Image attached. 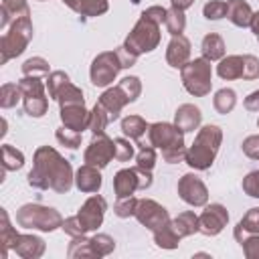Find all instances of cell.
Masks as SVG:
<instances>
[{
	"label": "cell",
	"mask_w": 259,
	"mask_h": 259,
	"mask_svg": "<svg viewBox=\"0 0 259 259\" xmlns=\"http://www.w3.org/2000/svg\"><path fill=\"white\" fill-rule=\"evenodd\" d=\"M26 180L36 190H55L59 194H67L75 184V172L71 162L65 160L55 148L40 146L32 156V168Z\"/></svg>",
	"instance_id": "6da1fadb"
},
{
	"label": "cell",
	"mask_w": 259,
	"mask_h": 259,
	"mask_svg": "<svg viewBox=\"0 0 259 259\" xmlns=\"http://www.w3.org/2000/svg\"><path fill=\"white\" fill-rule=\"evenodd\" d=\"M148 144L162 152V160L166 164H178L186 158L184 132L176 123L156 121L148 127Z\"/></svg>",
	"instance_id": "7a4b0ae2"
},
{
	"label": "cell",
	"mask_w": 259,
	"mask_h": 259,
	"mask_svg": "<svg viewBox=\"0 0 259 259\" xmlns=\"http://www.w3.org/2000/svg\"><path fill=\"white\" fill-rule=\"evenodd\" d=\"M221 144H223V130L214 123H206L198 127L192 146L186 148L184 162L194 170H208L221 150Z\"/></svg>",
	"instance_id": "3957f363"
},
{
	"label": "cell",
	"mask_w": 259,
	"mask_h": 259,
	"mask_svg": "<svg viewBox=\"0 0 259 259\" xmlns=\"http://www.w3.org/2000/svg\"><path fill=\"white\" fill-rule=\"evenodd\" d=\"M63 217L57 208L45 206L38 202H28L22 204L16 210V225L22 229H32V231H42V233H53L63 227Z\"/></svg>",
	"instance_id": "277c9868"
},
{
	"label": "cell",
	"mask_w": 259,
	"mask_h": 259,
	"mask_svg": "<svg viewBox=\"0 0 259 259\" xmlns=\"http://www.w3.org/2000/svg\"><path fill=\"white\" fill-rule=\"evenodd\" d=\"M32 34H34V28H32L30 16L16 18L0 36V63L6 65L10 59L20 57L26 51L28 42L32 40Z\"/></svg>",
	"instance_id": "5b68a950"
},
{
	"label": "cell",
	"mask_w": 259,
	"mask_h": 259,
	"mask_svg": "<svg viewBox=\"0 0 259 259\" xmlns=\"http://www.w3.org/2000/svg\"><path fill=\"white\" fill-rule=\"evenodd\" d=\"M180 79L184 89L194 95V97H204L212 89V67L210 61L204 57L190 59L182 69H180Z\"/></svg>",
	"instance_id": "8992f818"
},
{
	"label": "cell",
	"mask_w": 259,
	"mask_h": 259,
	"mask_svg": "<svg viewBox=\"0 0 259 259\" xmlns=\"http://www.w3.org/2000/svg\"><path fill=\"white\" fill-rule=\"evenodd\" d=\"M158 45H160V24H156L154 20L146 18L144 14H140V18L134 24L132 32L125 36L123 47L140 57L144 53H152Z\"/></svg>",
	"instance_id": "52a82bcc"
},
{
	"label": "cell",
	"mask_w": 259,
	"mask_h": 259,
	"mask_svg": "<svg viewBox=\"0 0 259 259\" xmlns=\"http://www.w3.org/2000/svg\"><path fill=\"white\" fill-rule=\"evenodd\" d=\"M18 87L22 91V105L26 115L30 117H42L49 109V99H47V83L42 81V77H26L22 75V79L18 81Z\"/></svg>",
	"instance_id": "ba28073f"
},
{
	"label": "cell",
	"mask_w": 259,
	"mask_h": 259,
	"mask_svg": "<svg viewBox=\"0 0 259 259\" xmlns=\"http://www.w3.org/2000/svg\"><path fill=\"white\" fill-rule=\"evenodd\" d=\"M152 186V172H144L140 168H121L113 176V192L115 198L134 196L136 190H146Z\"/></svg>",
	"instance_id": "9c48e42d"
},
{
	"label": "cell",
	"mask_w": 259,
	"mask_h": 259,
	"mask_svg": "<svg viewBox=\"0 0 259 259\" xmlns=\"http://www.w3.org/2000/svg\"><path fill=\"white\" fill-rule=\"evenodd\" d=\"M119 71H121V63L117 59V53L115 51H103L91 61L89 79L95 87H109L115 81Z\"/></svg>",
	"instance_id": "30bf717a"
},
{
	"label": "cell",
	"mask_w": 259,
	"mask_h": 259,
	"mask_svg": "<svg viewBox=\"0 0 259 259\" xmlns=\"http://www.w3.org/2000/svg\"><path fill=\"white\" fill-rule=\"evenodd\" d=\"M113 158H115V142L107 134H95L83 154L85 164H91L99 170H103Z\"/></svg>",
	"instance_id": "8fae6325"
},
{
	"label": "cell",
	"mask_w": 259,
	"mask_h": 259,
	"mask_svg": "<svg viewBox=\"0 0 259 259\" xmlns=\"http://www.w3.org/2000/svg\"><path fill=\"white\" fill-rule=\"evenodd\" d=\"M176 190H178L180 200L186 202L188 206H204L208 202V188H206V184L202 182V178H198L192 172H188V174L178 178Z\"/></svg>",
	"instance_id": "7c38bea8"
},
{
	"label": "cell",
	"mask_w": 259,
	"mask_h": 259,
	"mask_svg": "<svg viewBox=\"0 0 259 259\" xmlns=\"http://www.w3.org/2000/svg\"><path fill=\"white\" fill-rule=\"evenodd\" d=\"M134 217L148 231H156L158 227H162L170 221V214H168L166 206H162L160 202H156L152 198H140Z\"/></svg>",
	"instance_id": "4fadbf2b"
},
{
	"label": "cell",
	"mask_w": 259,
	"mask_h": 259,
	"mask_svg": "<svg viewBox=\"0 0 259 259\" xmlns=\"http://www.w3.org/2000/svg\"><path fill=\"white\" fill-rule=\"evenodd\" d=\"M229 223V212L227 206L221 202H210L204 204V210L198 214V233L206 237H217Z\"/></svg>",
	"instance_id": "5bb4252c"
},
{
	"label": "cell",
	"mask_w": 259,
	"mask_h": 259,
	"mask_svg": "<svg viewBox=\"0 0 259 259\" xmlns=\"http://www.w3.org/2000/svg\"><path fill=\"white\" fill-rule=\"evenodd\" d=\"M105 210H107V200H105L101 194L95 192V194H91V196L81 204L77 217H79L83 229H85L87 233H91V231H97V229L101 227L103 217H105Z\"/></svg>",
	"instance_id": "9a60e30c"
},
{
	"label": "cell",
	"mask_w": 259,
	"mask_h": 259,
	"mask_svg": "<svg viewBox=\"0 0 259 259\" xmlns=\"http://www.w3.org/2000/svg\"><path fill=\"white\" fill-rule=\"evenodd\" d=\"M89 115H91V111H87L85 103L63 105L61 111H59L61 123L65 127H71V130L81 132V134H83V130H89Z\"/></svg>",
	"instance_id": "2e32d148"
},
{
	"label": "cell",
	"mask_w": 259,
	"mask_h": 259,
	"mask_svg": "<svg viewBox=\"0 0 259 259\" xmlns=\"http://www.w3.org/2000/svg\"><path fill=\"white\" fill-rule=\"evenodd\" d=\"M188 61H190V40L184 34L172 36L166 47V63L172 69H182Z\"/></svg>",
	"instance_id": "e0dca14e"
},
{
	"label": "cell",
	"mask_w": 259,
	"mask_h": 259,
	"mask_svg": "<svg viewBox=\"0 0 259 259\" xmlns=\"http://www.w3.org/2000/svg\"><path fill=\"white\" fill-rule=\"evenodd\" d=\"M101 184H103V178H101L99 168H95L91 164H83L75 170V186L79 192L95 194V192H99Z\"/></svg>",
	"instance_id": "ac0fdd59"
},
{
	"label": "cell",
	"mask_w": 259,
	"mask_h": 259,
	"mask_svg": "<svg viewBox=\"0 0 259 259\" xmlns=\"http://www.w3.org/2000/svg\"><path fill=\"white\" fill-rule=\"evenodd\" d=\"M97 103L111 115V119L115 121L117 117H119V113H121V109L130 103V99H127V95L119 89V85H113V87H107L101 95H99V99H97Z\"/></svg>",
	"instance_id": "d6986e66"
},
{
	"label": "cell",
	"mask_w": 259,
	"mask_h": 259,
	"mask_svg": "<svg viewBox=\"0 0 259 259\" xmlns=\"http://www.w3.org/2000/svg\"><path fill=\"white\" fill-rule=\"evenodd\" d=\"M45 249H47V243H45L42 237L26 233V235H20L18 237V241H16V245H14L12 251L18 257H22V259H38V257L45 255Z\"/></svg>",
	"instance_id": "ffe728a7"
},
{
	"label": "cell",
	"mask_w": 259,
	"mask_h": 259,
	"mask_svg": "<svg viewBox=\"0 0 259 259\" xmlns=\"http://www.w3.org/2000/svg\"><path fill=\"white\" fill-rule=\"evenodd\" d=\"M174 123L186 134V132H194L200 127L202 123V113L194 103H182L176 113H174Z\"/></svg>",
	"instance_id": "44dd1931"
},
{
	"label": "cell",
	"mask_w": 259,
	"mask_h": 259,
	"mask_svg": "<svg viewBox=\"0 0 259 259\" xmlns=\"http://www.w3.org/2000/svg\"><path fill=\"white\" fill-rule=\"evenodd\" d=\"M83 18H95L109 10V0H61Z\"/></svg>",
	"instance_id": "7402d4cb"
},
{
	"label": "cell",
	"mask_w": 259,
	"mask_h": 259,
	"mask_svg": "<svg viewBox=\"0 0 259 259\" xmlns=\"http://www.w3.org/2000/svg\"><path fill=\"white\" fill-rule=\"evenodd\" d=\"M30 16V8L26 0H2L0 4V28L6 30L16 18Z\"/></svg>",
	"instance_id": "603a6c76"
},
{
	"label": "cell",
	"mask_w": 259,
	"mask_h": 259,
	"mask_svg": "<svg viewBox=\"0 0 259 259\" xmlns=\"http://www.w3.org/2000/svg\"><path fill=\"white\" fill-rule=\"evenodd\" d=\"M227 18L239 28L251 26L253 8L245 0H227Z\"/></svg>",
	"instance_id": "cb8c5ba5"
},
{
	"label": "cell",
	"mask_w": 259,
	"mask_h": 259,
	"mask_svg": "<svg viewBox=\"0 0 259 259\" xmlns=\"http://www.w3.org/2000/svg\"><path fill=\"white\" fill-rule=\"evenodd\" d=\"M200 53L206 61H221L227 53V47H225V38L219 34V32H208L202 36V42H200Z\"/></svg>",
	"instance_id": "d4e9b609"
},
{
	"label": "cell",
	"mask_w": 259,
	"mask_h": 259,
	"mask_svg": "<svg viewBox=\"0 0 259 259\" xmlns=\"http://www.w3.org/2000/svg\"><path fill=\"white\" fill-rule=\"evenodd\" d=\"M217 75L225 81L243 79V55H227L217 65Z\"/></svg>",
	"instance_id": "484cf974"
},
{
	"label": "cell",
	"mask_w": 259,
	"mask_h": 259,
	"mask_svg": "<svg viewBox=\"0 0 259 259\" xmlns=\"http://www.w3.org/2000/svg\"><path fill=\"white\" fill-rule=\"evenodd\" d=\"M20 233L10 225V217L6 208H0V243H2V257H8V251L14 249Z\"/></svg>",
	"instance_id": "4316f807"
},
{
	"label": "cell",
	"mask_w": 259,
	"mask_h": 259,
	"mask_svg": "<svg viewBox=\"0 0 259 259\" xmlns=\"http://www.w3.org/2000/svg\"><path fill=\"white\" fill-rule=\"evenodd\" d=\"M152 235H154V243L160 247V249H176L178 247V243H180V235L176 233V229H174V225H172V219L166 223V225H162V227H158L156 231H152Z\"/></svg>",
	"instance_id": "83f0119b"
},
{
	"label": "cell",
	"mask_w": 259,
	"mask_h": 259,
	"mask_svg": "<svg viewBox=\"0 0 259 259\" xmlns=\"http://www.w3.org/2000/svg\"><path fill=\"white\" fill-rule=\"evenodd\" d=\"M148 127H150V123H146V119L142 115H125L121 119L123 136L134 140V142H140L144 138V134H148Z\"/></svg>",
	"instance_id": "f1b7e54d"
},
{
	"label": "cell",
	"mask_w": 259,
	"mask_h": 259,
	"mask_svg": "<svg viewBox=\"0 0 259 259\" xmlns=\"http://www.w3.org/2000/svg\"><path fill=\"white\" fill-rule=\"evenodd\" d=\"M172 225L176 229V233L184 239V237H190L194 233H198V214H194L192 210H184L180 212L178 217L172 219Z\"/></svg>",
	"instance_id": "f546056e"
},
{
	"label": "cell",
	"mask_w": 259,
	"mask_h": 259,
	"mask_svg": "<svg viewBox=\"0 0 259 259\" xmlns=\"http://www.w3.org/2000/svg\"><path fill=\"white\" fill-rule=\"evenodd\" d=\"M235 105H237V93L231 87L219 89L214 93V97H212V107L217 109V113L227 115V113H231L235 109Z\"/></svg>",
	"instance_id": "4dcf8cb0"
},
{
	"label": "cell",
	"mask_w": 259,
	"mask_h": 259,
	"mask_svg": "<svg viewBox=\"0 0 259 259\" xmlns=\"http://www.w3.org/2000/svg\"><path fill=\"white\" fill-rule=\"evenodd\" d=\"M156 148L150 144H144L142 140L138 142V154H136V168L144 170V172H152L156 166Z\"/></svg>",
	"instance_id": "1f68e13d"
},
{
	"label": "cell",
	"mask_w": 259,
	"mask_h": 259,
	"mask_svg": "<svg viewBox=\"0 0 259 259\" xmlns=\"http://www.w3.org/2000/svg\"><path fill=\"white\" fill-rule=\"evenodd\" d=\"M2 166L6 172L20 170L24 166V154L10 144H2Z\"/></svg>",
	"instance_id": "d6a6232c"
},
{
	"label": "cell",
	"mask_w": 259,
	"mask_h": 259,
	"mask_svg": "<svg viewBox=\"0 0 259 259\" xmlns=\"http://www.w3.org/2000/svg\"><path fill=\"white\" fill-rule=\"evenodd\" d=\"M20 71H22V75H26V77H42V79H47V75L51 73L49 61L42 59V57H30V59H26V61L20 65Z\"/></svg>",
	"instance_id": "836d02e7"
},
{
	"label": "cell",
	"mask_w": 259,
	"mask_h": 259,
	"mask_svg": "<svg viewBox=\"0 0 259 259\" xmlns=\"http://www.w3.org/2000/svg\"><path fill=\"white\" fill-rule=\"evenodd\" d=\"M111 121H113L111 115L99 103H95L93 109H91V115H89V130H91V134L93 136L95 134H105V130H107V125Z\"/></svg>",
	"instance_id": "e575fe53"
},
{
	"label": "cell",
	"mask_w": 259,
	"mask_h": 259,
	"mask_svg": "<svg viewBox=\"0 0 259 259\" xmlns=\"http://www.w3.org/2000/svg\"><path fill=\"white\" fill-rule=\"evenodd\" d=\"M245 233H259V206L249 208V210L245 212V217L237 223L235 231H233L235 239L241 237V235H245Z\"/></svg>",
	"instance_id": "d590c367"
},
{
	"label": "cell",
	"mask_w": 259,
	"mask_h": 259,
	"mask_svg": "<svg viewBox=\"0 0 259 259\" xmlns=\"http://www.w3.org/2000/svg\"><path fill=\"white\" fill-rule=\"evenodd\" d=\"M164 24H166V28H168V32H170L172 36L182 34L184 28H186V16H184V10L170 6V8L166 10V20H164Z\"/></svg>",
	"instance_id": "8d00e7d4"
},
{
	"label": "cell",
	"mask_w": 259,
	"mask_h": 259,
	"mask_svg": "<svg viewBox=\"0 0 259 259\" xmlns=\"http://www.w3.org/2000/svg\"><path fill=\"white\" fill-rule=\"evenodd\" d=\"M67 257L69 259H77V257H95L93 249H91V237H73V241L67 247Z\"/></svg>",
	"instance_id": "74e56055"
},
{
	"label": "cell",
	"mask_w": 259,
	"mask_h": 259,
	"mask_svg": "<svg viewBox=\"0 0 259 259\" xmlns=\"http://www.w3.org/2000/svg\"><path fill=\"white\" fill-rule=\"evenodd\" d=\"M55 101L59 103V107H63V105H75V103H85V95H83V91L73 81H69L61 89V93L57 95Z\"/></svg>",
	"instance_id": "f35d334b"
},
{
	"label": "cell",
	"mask_w": 259,
	"mask_h": 259,
	"mask_svg": "<svg viewBox=\"0 0 259 259\" xmlns=\"http://www.w3.org/2000/svg\"><path fill=\"white\" fill-rule=\"evenodd\" d=\"M22 99V91L16 83H2L0 87V107L2 109H12L16 103Z\"/></svg>",
	"instance_id": "ab89813d"
},
{
	"label": "cell",
	"mask_w": 259,
	"mask_h": 259,
	"mask_svg": "<svg viewBox=\"0 0 259 259\" xmlns=\"http://www.w3.org/2000/svg\"><path fill=\"white\" fill-rule=\"evenodd\" d=\"M91 249L95 257H107L115 249V239L109 237L107 233H97L91 237Z\"/></svg>",
	"instance_id": "60d3db41"
},
{
	"label": "cell",
	"mask_w": 259,
	"mask_h": 259,
	"mask_svg": "<svg viewBox=\"0 0 259 259\" xmlns=\"http://www.w3.org/2000/svg\"><path fill=\"white\" fill-rule=\"evenodd\" d=\"M55 138H57V142H59L61 146H65V148H69V150H77V148L81 146L83 134H81V132H75V130H71V127L61 125V127H57Z\"/></svg>",
	"instance_id": "b9f144b4"
},
{
	"label": "cell",
	"mask_w": 259,
	"mask_h": 259,
	"mask_svg": "<svg viewBox=\"0 0 259 259\" xmlns=\"http://www.w3.org/2000/svg\"><path fill=\"white\" fill-rule=\"evenodd\" d=\"M69 81H71V79H69V75H67L65 71H51V73L47 75V79H45V83H47V91H49V97L57 99V95L61 93V89H63Z\"/></svg>",
	"instance_id": "7bdbcfd3"
},
{
	"label": "cell",
	"mask_w": 259,
	"mask_h": 259,
	"mask_svg": "<svg viewBox=\"0 0 259 259\" xmlns=\"http://www.w3.org/2000/svg\"><path fill=\"white\" fill-rule=\"evenodd\" d=\"M237 243L241 245L247 259H259V233H245L237 237Z\"/></svg>",
	"instance_id": "ee69618b"
},
{
	"label": "cell",
	"mask_w": 259,
	"mask_h": 259,
	"mask_svg": "<svg viewBox=\"0 0 259 259\" xmlns=\"http://www.w3.org/2000/svg\"><path fill=\"white\" fill-rule=\"evenodd\" d=\"M117 85H119V89L127 95L130 103H134V101L140 97V93H142V81H140V77H136V75H127V77L119 79Z\"/></svg>",
	"instance_id": "f6af8a7d"
},
{
	"label": "cell",
	"mask_w": 259,
	"mask_h": 259,
	"mask_svg": "<svg viewBox=\"0 0 259 259\" xmlns=\"http://www.w3.org/2000/svg\"><path fill=\"white\" fill-rule=\"evenodd\" d=\"M202 16L206 20H221L227 16V2L225 0H208L202 6Z\"/></svg>",
	"instance_id": "bcb514c9"
},
{
	"label": "cell",
	"mask_w": 259,
	"mask_h": 259,
	"mask_svg": "<svg viewBox=\"0 0 259 259\" xmlns=\"http://www.w3.org/2000/svg\"><path fill=\"white\" fill-rule=\"evenodd\" d=\"M138 200H140V198H136V196L117 198V202L113 204V212H115V217H119V219H130V217H134L136 206H138Z\"/></svg>",
	"instance_id": "7dc6e473"
},
{
	"label": "cell",
	"mask_w": 259,
	"mask_h": 259,
	"mask_svg": "<svg viewBox=\"0 0 259 259\" xmlns=\"http://www.w3.org/2000/svg\"><path fill=\"white\" fill-rule=\"evenodd\" d=\"M113 142H115V160L117 162H130L136 154L134 144L127 138H115Z\"/></svg>",
	"instance_id": "c3c4849f"
},
{
	"label": "cell",
	"mask_w": 259,
	"mask_h": 259,
	"mask_svg": "<svg viewBox=\"0 0 259 259\" xmlns=\"http://www.w3.org/2000/svg\"><path fill=\"white\" fill-rule=\"evenodd\" d=\"M243 79H259V59L255 55H243Z\"/></svg>",
	"instance_id": "681fc988"
},
{
	"label": "cell",
	"mask_w": 259,
	"mask_h": 259,
	"mask_svg": "<svg viewBox=\"0 0 259 259\" xmlns=\"http://www.w3.org/2000/svg\"><path fill=\"white\" fill-rule=\"evenodd\" d=\"M241 186H243V192H245L247 196H251V198H259V170L249 172V174L243 178Z\"/></svg>",
	"instance_id": "f907efd6"
},
{
	"label": "cell",
	"mask_w": 259,
	"mask_h": 259,
	"mask_svg": "<svg viewBox=\"0 0 259 259\" xmlns=\"http://www.w3.org/2000/svg\"><path fill=\"white\" fill-rule=\"evenodd\" d=\"M63 233L65 235H69L71 239L73 237H81V235H87V231L83 229V225H81V221H79V217L77 214H73V217H67L65 221H63Z\"/></svg>",
	"instance_id": "816d5d0a"
},
{
	"label": "cell",
	"mask_w": 259,
	"mask_h": 259,
	"mask_svg": "<svg viewBox=\"0 0 259 259\" xmlns=\"http://www.w3.org/2000/svg\"><path fill=\"white\" fill-rule=\"evenodd\" d=\"M241 148H243V154H245L247 158H251V160H259V134H255V136H247V138L243 140Z\"/></svg>",
	"instance_id": "f5cc1de1"
},
{
	"label": "cell",
	"mask_w": 259,
	"mask_h": 259,
	"mask_svg": "<svg viewBox=\"0 0 259 259\" xmlns=\"http://www.w3.org/2000/svg\"><path fill=\"white\" fill-rule=\"evenodd\" d=\"M166 10L168 8H164V6H158V4H154V6H148L142 14L146 16V18H150V20H154L156 24H164V20H166Z\"/></svg>",
	"instance_id": "db71d44e"
},
{
	"label": "cell",
	"mask_w": 259,
	"mask_h": 259,
	"mask_svg": "<svg viewBox=\"0 0 259 259\" xmlns=\"http://www.w3.org/2000/svg\"><path fill=\"white\" fill-rule=\"evenodd\" d=\"M115 53H117V59H119V63H121V69H130V67H134L136 61H138V55H134L132 51H127L123 45L117 47Z\"/></svg>",
	"instance_id": "11a10c76"
},
{
	"label": "cell",
	"mask_w": 259,
	"mask_h": 259,
	"mask_svg": "<svg viewBox=\"0 0 259 259\" xmlns=\"http://www.w3.org/2000/svg\"><path fill=\"white\" fill-rule=\"evenodd\" d=\"M245 109L251 111V113H259V89L257 91H251L245 97Z\"/></svg>",
	"instance_id": "9f6ffc18"
},
{
	"label": "cell",
	"mask_w": 259,
	"mask_h": 259,
	"mask_svg": "<svg viewBox=\"0 0 259 259\" xmlns=\"http://www.w3.org/2000/svg\"><path fill=\"white\" fill-rule=\"evenodd\" d=\"M170 4H172L174 8H180V10H188V8L194 4V0H170Z\"/></svg>",
	"instance_id": "6f0895ef"
},
{
	"label": "cell",
	"mask_w": 259,
	"mask_h": 259,
	"mask_svg": "<svg viewBox=\"0 0 259 259\" xmlns=\"http://www.w3.org/2000/svg\"><path fill=\"white\" fill-rule=\"evenodd\" d=\"M251 30L255 36H259V10L253 12V18H251Z\"/></svg>",
	"instance_id": "680465c9"
},
{
	"label": "cell",
	"mask_w": 259,
	"mask_h": 259,
	"mask_svg": "<svg viewBox=\"0 0 259 259\" xmlns=\"http://www.w3.org/2000/svg\"><path fill=\"white\" fill-rule=\"evenodd\" d=\"M38 2H47V0H38Z\"/></svg>",
	"instance_id": "91938a15"
},
{
	"label": "cell",
	"mask_w": 259,
	"mask_h": 259,
	"mask_svg": "<svg viewBox=\"0 0 259 259\" xmlns=\"http://www.w3.org/2000/svg\"><path fill=\"white\" fill-rule=\"evenodd\" d=\"M257 125H259V117H257Z\"/></svg>",
	"instance_id": "94428289"
},
{
	"label": "cell",
	"mask_w": 259,
	"mask_h": 259,
	"mask_svg": "<svg viewBox=\"0 0 259 259\" xmlns=\"http://www.w3.org/2000/svg\"><path fill=\"white\" fill-rule=\"evenodd\" d=\"M257 40H259V36H257Z\"/></svg>",
	"instance_id": "6125c7cd"
}]
</instances>
